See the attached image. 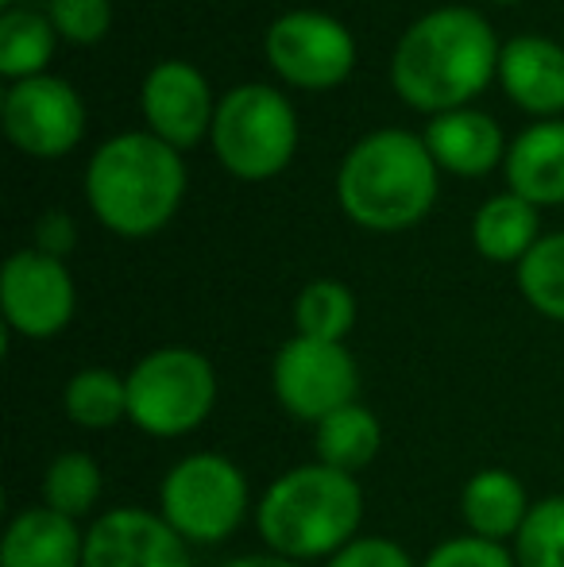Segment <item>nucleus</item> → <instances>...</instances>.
Instances as JSON below:
<instances>
[{
    "instance_id": "bb28decb",
    "label": "nucleus",
    "mask_w": 564,
    "mask_h": 567,
    "mask_svg": "<svg viewBox=\"0 0 564 567\" xmlns=\"http://www.w3.org/2000/svg\"><path fill=\"white\" fill-rule=\"evenodd\" d=\"M51 23L74 43H98L113 23L109 0H51Z\"/></svg>"
},
{
    "instance_id": "c85d7f7f",
    "label": "nucleus",
    "mask_w": 564,
    "mask_h": 567,
    "mask_svg": "<svg viewBox=\"0 0 564 567\" xmlns=\"http://www.w3.org/2000/svg\"><path fill=\"white\" fill-rule=\"evenodd\" d=\"M325 567H414V560H410L407 548L387 537H356Z\"/></svg>"
},
{
    "instance_id": "7c9ffc66",
    "label": "nucleus",
    "mask_w": 564,
    "mask_h": 567,
    "mask_svg": "<svg viewBox=\"0 0 564 567\" xmlns=\"http://www.w3.org/2000/svg\"><path fill=\"white\" fill-rule=\"evenodd\" d=\"M225 567H301V564L283 560V556H275V553H264V556H240V560H228Z\"/></svg>"
},
{
    "instance_id": "f257e3e1",
    "label": "nucleus",
    "mask_w": 564,
    "mask_h": 567,
    "mask_svg": "<svg viewBox=\"0 0 564 567\" xmlns=\"http://www.w3.org/2000/svg\"><path fill=\"white\" fill-rule=\"evenodd\" d=\"M495 31L475 8H437L410 23L394 47L391 82L402 101L425 113H452L499 70Z\"/></svg>"
},
{
    "instance_id": "f8f14e48",
    "label": "nucleus",
    "mask_w": 564,
    "mask_h": 567,
    "mask_svg": "<svg viewBox=\"0 0 564 567\" xmlns=\"http://www.w3.org/2000/svg\"><path fill=\"white\" fill-rule=\"evenodd\" d=\"M82 567H189V545L163 514L121 506L85 529Z\"/></svg>"
},
{
    "instance_id": "6ab92c4d",
    "label": "nucleus",
    "mask_w": 564,
    "mask_h": 567,
    "mask_svg": "<svg viewBox=\"0 0 564 567\" xmlns=\"http://www.w3.org/2000/svg\"><path fill=\"white\" fill-rule=\"evenodd\" d=\"M314 429H317V436H314L317 463H325V467H332V471H345V475L363 471L379 455V449H383V425H379L376 413L360 402L329 413V417Z\"/></svg>"
},
{
    "instance_id": "f03ea898",
    "label": "nucleus",
    "mask_w": 564,
    "mask_h": 567,
    "mask_svg": "<svg viewBox=\"0 0 564 567\" xmlns=\"http://www.w3.org/2000/svg\"><path fill=\"white\" fill-rule=\"evenodd\" d=\"M363 525V486L325 463H301L275 478L256 506V529L283 560H332Z\"/></svg>"
},
{
    "instance_id": "cd10ccee",
    "label": "nucleus",
    "mask_w": 564,
    "mask_h": 567,
    "mask_svg": "<svg viewBox=\"0 0 564 567\" xmlns=\"http://www.w3.org/2000/svg\"><path fill=\"white\" fill-rule=\"evenodd\" d=\"M422 567H519V560L503 545H495V540L468 533V537H452L444 545H437L422 560Z\"/></svg>"
},
{
    "instance_id": "1a4fd4ad",
    "label": "nucleus",
    "mask_w": 564,
    "mask_h": 567,
    "mask_svg": "<svg viewBox=\"0 0 564 567\" xmlns=\"http://www.w3.org/2000/svg\"><path fill=\"white\" fill-rule=\"evenodd\" d=\"M267 62L290 85L332 90L352 74L356 39L340 20L325 12H286L267 28Z\"/></svg>"
},
{
    "instance_id": "ddd939ff",
    "label": "nucleus",
    "mask_w": 564,
    "mask_h": 567,
    "mask_svg": "<svg viewBox=\"0 0 564 567\" xmlns=\"http://www.w3.org/2000/svg\"><path fill=\"white\" fill-rule=\"evenodd\" d=\"M143 116L151 135L171 143L174 151L194 147L205 132H213V93L209 82L189 62H158L143 78Z\"/></svg>"
},
{
    "instance_id": "20e7f679",
    "label": "nucleus",
    "mask_w": 564,
    "mask_h": 567,
    "mask_svg": "<svg viewBox=\"0 0 564 567\" xmlns=\"http://www.w3.org/2000/svg\"><path fill=\"white\" fill-rule=\"evenodd\" d=\"M186 194L182 155L151 132H124L101 143L85 171V197L116 236H151L174 217Z\"/></svg>"
},
{
    "instance_id": "aec40b11",
    "label": "nucleus",
    "mask_w": 564,
    "mask_h": 567,
    "mask_svg": "<svg viewBox=\"0 0 564 567\" xmlns=\"http://www.w3.org/2000/svg\"><path fill=\"white\" fill-rule=\"evenodd\" d=\"M475 251L491 262H522L537 244V209L519 194H499L483 202L472 220Z\"/></svg>"
},
{
    "instance_id": "9b49d317",
    "label": "nucleus",
    "mask_w": 564,
    "mask_h": 567,
    "mask_svg": "<svg viewBox=\"0 0 564 567\" xmlns=\"http://www.w3.org/2000/svg\"><path fill=\"white\" fill-rule=\"evenodd\" d=\"M4 132L28 155L59 158L82 140L85 105L62 78H23L4 93Z\"/></svg>"
},
{
    "instance_id": "6e6552de",
    "label": "nucleus",
    "mask_w": 564,
    "mask_h": 567,
    "mask_svg": "<svg viewBox=\"0 0 564 567\" xmlns=\"http://www.w3.org/2000/svg\"><path fill=\"white\" fill-rule=\"evenodd\" d=\"M275 398L290 417L321 425L329 413L345 410L360 394V367L345 343L294 337L271 363Z\"/></svg>"
},
{
    "instance_id": "39448f33",
    "label": "nucleus",
    "mask_w": 564,
    "mask_h": 567,
    "mask_svg": "<svg viewBox=\"0 0 564 567\" xmlns=\"http://www.w3.org/2000/svg\"><path fill=\"white\" fill-rule=\"evenodd\" d=\"M129 421L147 436L174 441L202 425L217 405V371L194 348H155L129 374Z\"/></svg>"
},
{
    "instance_id": "4468645a",
    "label": "nucleus",
    "mask_w": 564,
    "mask_h": 567,
    "mask_svg": "<svg viewBox=\"0 0 564 567\" xmlns=\"http://www.w3.org/2000/svg\"><path fill=\"white\" fill-rule=\"evenodd\" d=\"M499 82L514 105L550 116L564 109V47L542 35H519L499 54Z\"/></svg>"
},
{
    "instance_id": "a878e982",
    "label": "nucleus",
    "mask_w": 564,
    "mask_h": 567,
    "mask_svg": "<svg viewBox=\"0 0 564 567\" xmlns=\"http://www.w3.org/2000/svg\"><path fill=\"white\" fill-rule=\"evenodd\" d=\"M519 567H564V494L530 506L519 537H514Z\"/></svg>"
},
{
    "instance_id": "412c9836",
    "label": "nucleus",
    "mask_w": 564,
    "mask_h": 567,
    "mask_svg": "<svg viewBox=\"0 0 564 567\" xmlns=\"http://www.w3.org/2000/svg\"><path fill=\"white\" fill-rule=\"evenodd\" d=\"M62 410L78 429H113L116 421L129 417V379H121L109 367H82L70 374L62 390Z\"/></svg>"
},
{
    "instance_id": "f3484780",
    "label": "nucleus",
    "mask_w": 564,
    "mask_h": 567,
    "mask_svg": "<svg viewBox=\"0 0 564 567\" xmlns=\"http://www.w3.org/2000/svg\"><path fill=\"white\" fill-rule=\"evenodd\" d=\"M422 140L437 166L452 174H468V178L488 174L503 155L499 124L483 113H472V109H452V113L433 116Z\"/></svg>"
},
{
    "instance_id": "dca6fc26",
    "label": "nucleus",
    "mask_w": 564,
    "mask_h": 567,
    "mask_svg": "<svg viewBox=\"0 0 564 567\" xmlns=\"http://www.w3.org/2000/svg\"><path fill=\"white\" fill-rule=\"evenodd\" d=\"M530 494L519 475L503 467H483L460 491V517H464L468 533L483 540H514L530 514Z\"/></svg>"
},
{
    "instance_id": "423d86ee",
    "label": "nucleus",
    "mask_w": 564,
    "mask_h": 567,
    "mask_svg": "<svg viewBox=\"0 0 564 567\" xmlns=\"http://www.w3.org/2000/svg\"><path fill=\"white\" fill-rule=\"evenodd\" d=\"M158 514L186 545H221L248 517V478L228 455L194 452L163 475Z\"/></svg>"
},
{
    "instance_id": "4be33fe9",
    "label": "nucleus",
    "mask_w": 564,
    "mask_h": 567,
    "mask_svg": "<svg viewBox=\"0 0 564 567\" xmlns=\"http://www.w3.org/2000/svg\"><path fill=\"white\" fill-rule=\"evenodd\" d=\"M54 23L31 8H12L0 16V74L4 78H35L54 54Z\"/></svg>"
},
{
    "instance_id": "c756f323",
    "label": "nucleus",
    "mask_w": 564,
    "mask_h": 567,
    "mask_svg": "<svg viewBox=\"0 0 564 567\" xmlns=\"http://www.w3.org/2000/svg\"><path fill=\"white\" fill-rule=\"evenodd\" d=\"M74 239H78V231H74V220H70L66 213L51 209V213H43V217H39V225H35V244L39 247H35V251L62 259V255L74 247Z\"/></svg>"
},
{
    "instance_id": "2eb2a0df",
    "label": "nucleus",
    "mask_w": 564,
    "mask_h": 567,
    "mask_svg": "<svg viewBox=\"0 0 564 567\" xmlns=\"http://www.w3.org/2000/svg\"><path fill=\"white\" fill-rule=\"evenodd\" d=\"M82 556L85 533L51 506L20 509L0 540V567H82Z\"/></svg>"
},
{
    "instance_id": "2f4dec72",
    "label": "nucleus",
    "mask_w": 564,
    "mask_h": 567,
    "mask_svg": "<svg viewBox=\"0 0 564 567\" xmlns=\"http://www.w3.org/2000/svg\"><path fill=\"white\" fill-rule=\"evenodd\" d=\"M495 4H514V0H495Z\"/></svg>"
},
{
    "instance_id": "473e14b6",
    "label": "nucleus",
    "mask_w": 564,
    "mask_h": 567,
    "mask_svg": "<svg viewBox=\"0 0 564 567\" xmlns=\"http://www.w3.org/2000/svg\"><path fill=\"white\" fill-rule=\"evenodd\" d=\"M0 4H8V0H0Z\"/></svg>"
},
{
    "instance_id": "0eeeda50",
    "label": "nucleus",
    "mask_w": 564,
    "mask_h": 567,
    "mask_svg": "<svg viewBox=\"0 0 564 567\" xmlns=\"http://www.w3.org/2000/svg\"><path fill=\"white\" fill-rule=\"evenodd\" d=\"M213 147L236 178L264 182L279 174L298 147L290 101L271 85H236L213 116Z\"/></svg>"
},
{
    "instance_id": "b1692460",
    "label": "nucleus",
    "mask_w": 564,
    "mask_h": 567,
    "mask_svg": "<svg viewBox=\"0 0 564 567\" xmlns=\"http://www.w3.org/2000/svg\"><path fill=\"white\" fill-rule=\"evenodd\" d=\"M101 498V467L85 452H62L47 463L43 475V506L66 517H85Z\"/></svg>"
},
{
    "instance_id": "393cba45",
    "label": "nucleus",
    "mask_w": 564,
    "mask_h": 567,
    "mask_svg": "<svg viewBox=\"0 0 564 567\" xmlns=\"http://www.w3.org/2000/svg\"><path fill=\"white\" fill-rule=\"evenodd\" d=\"M519 290L542 317L564 324V231L537 239L519 262Z\"/></svg>"
},
{
    "instance_id": "5701e85b",
    "label": "nucleus",
    "mask_w": 564,
    "mask_h": 567,
    "mask_svg": "<svg viewBox=\"0 0 564 567\" xmlns=\"http://www.w3.org/2000/svg\"><path fill=\"white\" fill-rule=\"evenodd\" d=\"M352 324H356V298L345 282L317 278L294 301V329H298V337L345 343Z\"/></svg>"
},
{
    "instance_id": "7ed1b4c3",
    "label": "nucleus",
    "mask_w": 564,
    "mask_h": 567,
    "mask_svg": "<svg viewBox=\"0 0 564 567\" xmlns=\"http://www.w3.org/2000/svg\"><path fill=\"white\" fill-rule=\"evenodd\" d=\"M340 209L371 231L410 228L437 202V163L425 140L383 127L356 143L337 174Z\"/></svg>"
},
{
    "instance_id": "a211bd4d",
    "label": "nucleus",
    "mask_w": 564,
    "mask_h": 567,
    "mask_svg": "<svg viewBox=\"0 0 564 567\" xmlns=\"http://www.w3.org/2000/svg\"><path fill=\"white\" fill-rule=\"evenodd\" d=\"M506 178L511 194L530 205L564 202V120H542L514 140L506 151Z\"/></svg>"
},
{
    "instance_id": "9d476101",
    "label": "nucleus",
    "mask_w": 564,
    "mask_h": 567,
    "mask_svg": "<svg viewBox=\"0 0 564 567\" xmlns=\"http://www.w3.org/2000/svg\"><path fill=\"white\" fill-rule=\"evenodd\" d=\"M4 324L28 340H51L70 324L78 306L74 278L62 259L43 251H16L0 275Z\"/></svg>"
}]
</instances>
